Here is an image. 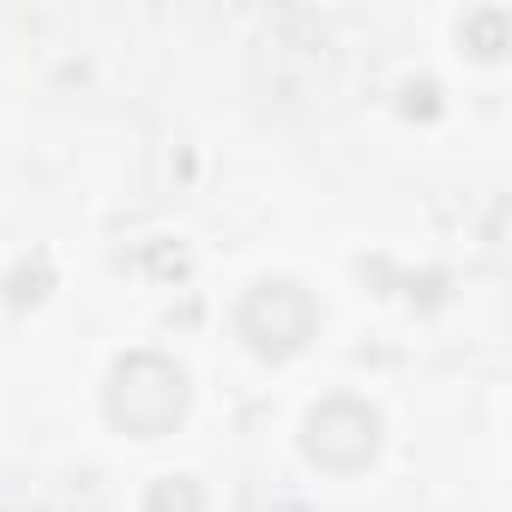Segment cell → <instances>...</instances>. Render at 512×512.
<instances>
[{"instance_id": "6da1fadb", "label": "cell", "mask_w": 512, "mask_h": 512, "mask_svg": "<svg viewBox=\"0 0 512 512\" xmlns=\"http://www.w3.org/2000/svg\"><path fill=\"white\" fill-rule=\"evenodd\" d=\"M187 404V386L169 362L157 356H139V362H121L115 368V386H109V410L115 422H127L133 434H163Z\"/></svg>"}, {"instance_id": "7a4b0ae2", "label": "cell", "mask_w": 512, "mask_h": 512, "mask_svg": "<svg viewBox=\"0 0 512 512\" xmlns=\"http://www.w3.org/2000/svg\"><path fill=\"white\" fill-rule=\"evenodd\" d=\"M374 446H380V422H374V410H362V404H326V410H314V422H308V452H314L320 464L350 470V464H368Z\"/></svg>"}]
</instances>
